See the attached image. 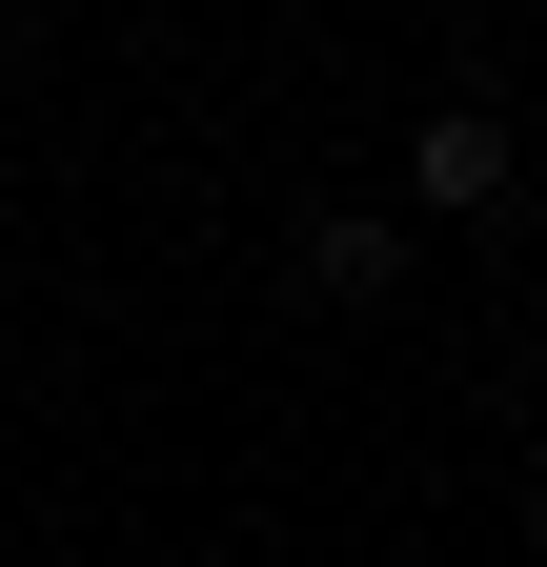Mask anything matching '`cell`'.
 <instances>
[{
	"label": "cell",
	"instance_id": "obj_1",
	"mask_svg": "<svg viewBox=\"0 0 547 567\" xmlns=\"http://www.w3.org/2000/svg\"><path fill=\"white\" fill-rule=\"evenodd\" d=\"M507 163H527V142H507L487 102H426V142H405V203H446V224H487V203H507Z\"/></svg>",
	"mask_w": 547,
	"mask_h": 567
},
{
	"label": "cell",
	"instance_id": "obj_2",
	"mask_svg": "<svg viewBox=\"0 0 547 567\" xmlns=\"http://www.w3.org/2000/svg\"><path fill=\"white\" fill-rule=\"evenodd\" d=\"M305 284H324V305H385V284H405V224H385V203H324V224H305Z\"/></svg>",
	"mask_w": 547,
	"mask_h": 567
}]
</instances>
